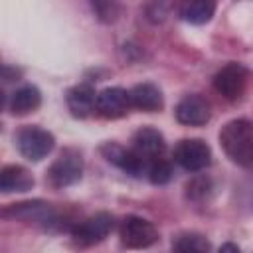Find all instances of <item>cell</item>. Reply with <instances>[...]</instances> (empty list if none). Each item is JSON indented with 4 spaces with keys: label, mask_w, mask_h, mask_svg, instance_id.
<instances>
[{
    "label": "cell",
    "mask_w": 253,
    "mask_h": 253,
    "mask_svg": "<svg viewBox=\"0 0 253 253\" xmlns=\"http://www.w3.org/2000/svg\"><path fill=\"white\" fill-rule=\"evenodd\" d=\"M219 144L225 156L241 166L253 168V123L247 119H233L219 130Z\"/></svg>",
    "instance_id": "obj_1"
},
{
    "label": "cell",
    "mask_w": 253,
    "mask_h": 253,
    "mask_svg": "<svg viewBox=\"0 0 253 253\" xmlns=\"http://www.w3.org/2000/svg\"><path fill=\"white\" fill-rule=\"evenodd\" d=\"M16 146H18V152L26 158V160H32V162H40L42 158H45L53 146H55V138L49 130L42 128V126H36V125H28V126H22L16 136Z\"/></svg>",
    "instance_id": "obj_2"
},
{
    "label": "cell",
    "mask_w": 253,
    "mask_h": 253,
    "mask_svg": "<svg viewBox=\"0 0 253 253\" xmlns=\"http://www.w3.org/2000/svg\"><path fill=\"white\" fill-rule=\"evenodd\" d=\"M4 217H12L16 221H24V223H34V225H42V227H55L59 225L61 217L59 211L42 200H32V202H20V204H12L4 210Z\"/></svg>",
    "instance_id": "obj_3"
},
{
    "label": "cell",
    "mask_w": 253,
    "mask_h": 253,
    "mask_svg": "<svg viewBox=\"0 0 253 253\" xmlns=\"http://www.w3.org/2000/svg\"><path fill=\"white\" fill-rule=\"evenodd\" d=\"M113 225H115V219L111 213L107 211H97L81 221H77L73 227H71V237H73V243L79 245V247H91V245H97L101 243L111 231H113Z\"/></svg>",
    "instance_id": "obj_4"
},
{
    "label": "cell",
    "mask_w": 253,
    "mask_h": 253,
    "mask_svg": "<svg viewBox=\"0 0 253 253\" xmlns=\"http://www.w3.org/2000/svg\"><path fill=\"white\" fill-rule=\"evenodd\" d=\"M172 158L188 172L206 170L211 164V148L202 138H182L172 150Z\"/></svg>",
    "instance_id": "obj_5"
},
{
    "label": "cell",
    "mask_w": 253,
    "mask_h": 253,
    "mask_svg": "<svg viewBox=\"0 0 253 253\" xmlns=\"http://www.w3.org/2000/svg\"><path fill=\"white\" fill-rule=\"evenodd\" d=\"M119 237L126 249H146L158 241V229L140 215H126L119 225Z\"/></svg>",
    "instance_id": "obj_6"
},
{
    "label": "cell",
    "mask_w": 253,
    "mask_h": 253,
    "mask_svg": "<svg viewBox=\"0 0 253 253\" xmlns=\"http://www.w3.org/2000/svg\"><path fill=\"white\" fill-rule=\"evenodd\" d=\"M83 174V158L75 148H65L51 162L47 170V180L53 188H67L81 180Z\"/></svg>",
    "instance_id": "obj_7"
},
{
    "label": "cell",
    "mask_w": 253,
    "mask_h": 253,
    "mask_svg": "<svg viewBox=\"0 0 253 253\" xmlns=\"http://www.w3.org/2000/svg\"><path fill=\"white\" fill-rule=\"evenodd\" d=\"M249 79V71L243 63L231 61L225 63L215 75H213V89L227 101H237L241 99L245 85Z\"/></svg>",
    "instance_id": "obj_8"
},
{
    "label": "cell",
    "mask_w": 253,
    "mask_h": 253,
    "mask_svg": "<svg viewBox=\"0 0 253 253\" xmlns=\"http://www.w3.org/2000/svg\"><path fill=\"white\" fill-rule=\"evenodd\" d=\"M101 154L107 158V162L115 164L117 168H121L128 176H134V178L146 176L148 162L140 154H136L132 148H125L117 142H105L101 146Z\"/></svg>",
    "instance_id": "obj_9"
},
{
    "label": "cell",
    "mask_w": 253,
    "mask_h": 253,
    "mask_svg": "<svg viewBox=\"0 0 253 253\" xmlns=\"http://www.w3.org/2000/svg\"><path fill=\"white\" fill-rule=\"evenodd\" d=\"M176 121L186 126H204L211 119V107L202 95H186L178 101L174 109Z\"/></svg>",
    "instance_id": "obj_10"
},
{
    "label": "cell",
    "mask_w": 253,
    "mask_h": 253,
    "mask_svg": "<svg viewBox=\"0 0 253 253\" xmlns=\"http://www.w3.org/2000/svg\"><path fill=\"white\" fill-rule=\"evenodd\" d=\"M130 109L128 91L123 87H105L97 93V113L105 119H119Z\"/></svg>",
    "instance_id": "obj_11"
},
{
    "label": "cell",
    "mask_w": 253,
    "mask_h": 253,
    "mask_svg": "<svg viewBox=\"0 0 253 253\" xmlns=\"http://www.w3.org/2000/svg\"><path fill=\"white\" fill-rule=\"evenodd\" d=\"M136 154H140L146 162L154 160V158H160L164 154V148H166V142H164V136L158 128L154 126H140L134 134H132V146H130Z\"/></svg>",
    "instance_id": "obj_12"
},
{
    "label": "cell",
    "mask_w": 253,
    "mask_h": 253,
    "mask_svg": "<svg viewBox=\"0 0 253 253\" xmlns=\"http://www.w3.org/2000/svg\"><path fill=\"white\" fill-rule=\"evenodd\" d=\"M65 103H67V109H69V113L73 117L85 119L93 111H97V93H95L93 85L79 83V85H75V87H71L67 91Z\"/></svg>",
    "instance_id": "obj_13"
},
{
    "label": "cell",
    "mask_w": 253,
    "mask_h": 253,
    "mask_svg": "<svg viewBox=\"0 0 253 253\" xmlns=\"http://www.w3.org/2000/svg\"><path fill=\"white\" fill-rule=\"evenodd\" d=\"M130 109H138L142 113H156L164 107V99L160 89L154 83H138L128 89Z\"/></svg>",
    "instance_id": "obj_14"
},
{
    "label": "cell",
    "mask_w": 253,
    "mask_h": 253,
    "mask_svg": "<svg viewBox=\"0 0 253 253\" xmlns=\"http://www.w3.org/2000/svg\"><path fill=\"white\" fill-rule=\"evenodd\" d=\"M42 105V93L36 85H22L18 87L6 101V109L16 115V117H24L34 113L38 107Z\"/></svg>",
    "instance_id": "obj_15"
},
{
    "label": "cell",
    "mask_w": 253,
    "mask_h": 253,
    "mask_svg": "<svg viewBox=\"0 0 253 253\" xmlns=\"http://www.w3.org/2000/svg\"><path fill=\"white\" fill-rule=\"evenodd\" d=\"M34 188V176L20 164H8L0 172V190L4 194L28 192Z\"/></svg>",
    "instance_id": "obj_16"
},
{
    "label": "cell",
    "mask_w": 253,
    "mask_h": 253,
    "mask_svg": "<svg viewBox=\"0 0 253 253\" xmlns=\"http://www.w3.org/2000/svg\"><path fill=\"white\" fill-rule=\"evenodd\" d=\"M211 245L198 231H182L172 239V253H210Z\"/></svg>",
    "instance_id": "obj_17"
},
{
    "label": "cell",
    "mask_w": 253,
    "mask_h": 253,
    "mask_svg": "<svg viewBox=\"0 0 253 253\" xmlns=\"http://www.w3.org/2000/svg\"><path fill=\"white\" fill-rule=\"evenodd\" d=\"M213 12H215V4L210 0H192L180 6V18L194 26H202L210 22Z\"/></svg>",
    "instance_id": "obj_18"
},
{
    "label": "cell",
    "mask_w": 253,
    "mask_h": 253,
    "mask_svg": "<svg viewBox=\"0 0 253 253\" xmlns=\"http://www.w3.org/2000/svg\"><path fill=\"white\" fill-rule=\"evenodd\" d=\"M172 164L166 160V158H154L148 162V168H146V178L156 184V186H162V184H168L172 180Z\"/></svg>",
    "instance_id": "obj_19"
},
{
    "label": "cell",
    "mask_w": 253,
    "mask_h": 253,
    "mask_svg": "<svg viewBox=\"0 0 253 253\" xmlns=\"http://www.w3.org/2000/svg\"><path fill=\"white\" fill-rule=\"evenodd\" d=\"M186 190H188V196L192 200H200V198H206L208 190H211V188H210V180L208 178H198V180H192L186 186Z\"/></svg>",
    "instance_id": "obj_20"
},
{
    "label": "cell",
    "mask_w": 253,
    "mask_h": 253,
    "mask_svg": "<svg viewBox=\"0 0 253 253\" xmlns=\"http://www.w3.org/2000/svg\"><path fill=\"white\" fill-rule=\"evenodd\" d=\"M217 253H241V249H239L235 243H223V245L217 249Z\"/></svg>",
    "instance_id": "obj_21"
}]
</instances>
